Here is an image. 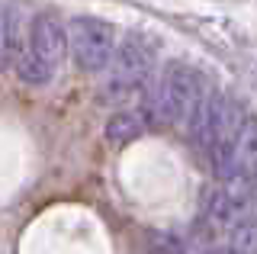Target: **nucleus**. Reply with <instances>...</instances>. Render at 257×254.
Instances as JSON below:
<instances>
[{
  "instance_id": "1",
  "label": "nucleus",
  "mask_w": 257,
  "mask_h": 254,
  "mask_svg": "<svg viewBox=\"0 0 257 254\" xmlns=\"http://www.w3.org/2000/svg\"><path fill=\"white\" fill-rule=\"evenodd\" d=\"M203 90H206V84L196 68L183 65V61H171L161 71L155 87L148 90V97H145L148 122H164V125L187 122Z\"/></svg>"
},
{
  "instance_id": "2",
  "label": "nucleus",
  "mask_w": 257,
  "mask_h": 254,
  "mask_svg": "<svg viewBox=\"0 0 257 254\" xmlns=\"http://www.w3.org/2000/svg\"><path fill=\"white\" fill-rule=\"evenodd\" d=\"M68 49L77 71L100 74L103 68H109L112 52H116V29H112V23L90 17V13L74 17L68 23Z\"/></svg>"
},
{
  "instance_id": "3",
  "label": "nucleus",
  "mask_w": 257,
  "mask_h": 254,
  "mask_svg": "<svg viewBox=\"0 0 257 254\" xmlns=\"http://www.w3.org/2000/svg\"><path fill=\"white\" fill-rule=\"evenodd\" d=\"M158 45L145 33H125L122 42H116L109 61V90L112 97H125V93L139 90L148 84L151 71H155Z\"/></svg>"
},
{
  "instance_id": "4",
  "label": "nucleus",
  "mask_w": 257,
  "mask_h": 254,
  "mask_svg": "<svg viewBox=\"0 0 257 254\" xmlns=\"http://www.w3.org/2000/svg\"><path fill=\"white\" fill-rule=\"evenodd\" d=\"M26 45L36 55H42L52 68H61V61L71 55V49H68V26H61L52 13H39V17H32L29 29H26Z\"/></svg>"
},
{
  "instance_id": "5",
  "label": "nucleus",
  "mask_w": 257,
  "mask_h": 254,
  "mask_svg": "<svg viewBox=\"0 0 257 254\" xmlns=\"http://www.w3.org/2000/svg\"><path fill=\"white\" fill-rule=\"evenodd\" d=\"M225 93L219 90H206L199 93V100H196V106H193V113L187 119V129H190V139L196 142L203 152H209L212 148V139H215V132H219V122H222V113H225Z\"/></svg>"
},
{
  "instance_id": "6",
  "label": "nucleus",
  "mask_w": 257,
  "mask_h": 254,
  "mask_svg": "<svg viewBox=\"0 0 257 254\" xmlns=\"http://www.w3.org/2000/svg\"><path fill=\"white\" fill-rule=\"evenodd\" d=\"M26 39H23V20L13 4H0V74L13 68L16 55L23 52Z\"/></svg>"
},
{
  "instance_id": "7",
  "label": "nucleus",
  "mask_w": 257,
  "mask_h": 254,
  "mask_svg": "<svg viewBox=\"0 0 257 254\" xmlns=\"http://www.w3.org/2000/svg\"><path fill=\"white\" fill-rule=\"evenodd\" d=\"M257 164V116L254 113H244L238 125V136H235V145H231V171H254ZM225 174V177H228ZM222 177V180H225Z\"/></svg>"
},
{
  "instance_id": "8",
  "label": "nucleus",
  "mask_w": 257,
  "mask_h": 254,
  "mask_svg": "<svg viewBox=\"0 0 257 254\" xmlns=\"http://www.w3.org/2000/svg\"><path fill=\"white\" fill-rule=\"evenodd\" d=\"M13 71H16V77H20L23 84H29V87H45L48 81H52V74H55V68L48 65L42 55L32 52L29 45H23V52L16 55Z\"/></svg>"
},
{
  "instance_id": "9",
  "label": "nucleus",
  "mask_w": 257,
  "mask_h": 254,
  "mask_svg": "<svg viewBox=\"0 0 257 254\" xmlns=\"http://www.w3.org/2000/svg\"><path fill=\"white\" fill-rule=\"evenodd\" d=\"M145 129V119L139 113H116L106 119V139L112 145H125V142L139 139Z\"/></svg>"
},
{
  "instance_id": "10",
  "label": "nucleus",
  "mask_w": 257,
  "mask_h": 254,
  "mask_svg": "<svg viewBox=\"0 0 257 254\" xmlns=\"http://www.w3.org/2000/svg\"><path fill=\"white\" fill-rule=\"evenodd\" d=\"M231 254H257V219H241L231 225Z\"/></svg>"
},
{
  "instance_id": "11",
  "label": "nucleus",
  "mask_w": 257,
  "mask_h": 254,
  "mask_svg": "<svg viewBox=\"0 0 257 254\" xmlns=\"http://www.w3.org/2000/svg\"><path fill=\"white\" fill-rule=\"evenodd\" d=\"M254 180H257V164H254Z\"/></svg>"
},
{
  "instance_id": "12",
  "label": "nucleus",
  "mask_w": 257,
  "mask_h": 254,
  "mask_svg": "<svg viewBox=\"0 0 257 254\" xmlns=\"http://www.w3.org/2000/svg\"><path fill=\"white\" fill-rule=\"evenodd\" d=\"M215 254H231V251H215Z\"/></svg>"
}]
</instances>
